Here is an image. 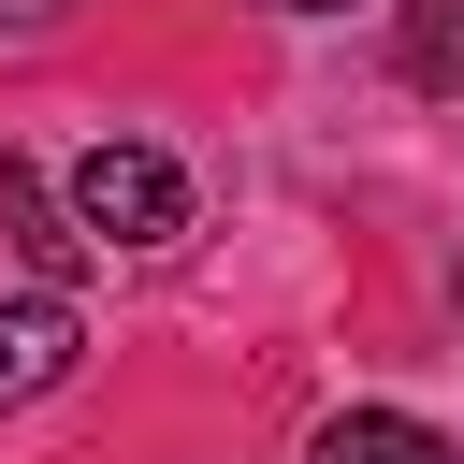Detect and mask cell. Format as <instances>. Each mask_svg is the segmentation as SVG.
Masks as SVG:
<instances>
[{
	"instance_id": "5b68a950",
	"label": "cell",
	"mask_w": 464,
	"mask_h": 464,
	"mask_svg": "<svg viewBox=\"0 0 464 464\" xmlns=\"http://www.w3.org/2000/svg\"><path fill=\"white\" fill-rule=\"evenodd\" d=\"M406 72L420 87H464V0H406Z\"/></svg>"
},
{
	"instance_id": "3957f363",
	"label": "cell",
	"mask_w": 464,
	"mask_h": 464,
	"mask_svg": "<svg viewBox=\"0 0 464 464\" xmlns=\"http://www.w3.org/2000/svg\"><path fill=\"white\" fill-rule=\"evenodd\" d=\"M0 232H14V246H29V261H44V276H72V261H87V246H102V232H87V218H58V188H44V174H29V160H0Z\"/></svg>"
},
{
	"instance_id": "6da1fadb",
	"label": "cell",
	"mask_w": 464,
	"mask_h": 464,
	"mask_svg": "<svg viewBox=\"0 0 464 464\" xmlns=\"http://www.w3.org/2000/svg\"><path fill=\"white\" fill-rule=\"evenodd\" d=\"M72 218H87L102 246H174V232H188V174H174L160 145H87V160H72Z\"/></svg>"
},
{
	"instance_id": "52a82bcc",
	"label": "cell",
	"mask_w": 464,
	"mask_h": 464,
	"mask_svg": "<svg viewBox=\"0 0 464 464\" xmlns=\"http://www.w3.org/2000/svg\"><path fill=\"white\" fill-rule=\"evenodd\" d=\"M276 14H334V0H276Z\"/></svg>"
},
{
	"instance_id": "277c9868",
	"label": "cell",
	"mask_w": 464,
	"mask_h": 464,
	"mask_svg": "<svg viewBox=\"0 0 464 464\" xmlns=\"http://www.w3.org/2000/svg\"><path fill=\"white\" fill-rule=\"evenodd\" d=\"M319 464H464L435 420H406V406H348L334 435H319Z\"/></svg>"
},
{
	"instance_id": "7a4b0ae2",
	"label": "cell",
	"mask_w": 464,
	"mask_h": 464,
	"mask_svg": "<svg viewBox=\"0 0 464 464\" xmlns=\"http://www.w3.org/2000/svg\"><path fill=\"white\" fill-rule=\"evenodd\" d=\"M72 348H87V334H72V290H58V276H44V290H14V304H0V406L58 392V377H72Z\"/></svg>"
},
{
	"instance_id": "8992f818",
	"label": "cell",
	"mask_w": 464,
	"mask_h": 464,
	"mask_svg": "<svg viewBox=\"0 0 464 464\" xmlns=\"http://www.w3.org/2000/svg\"><path fill=\"white\" fill-rule=\"evenodd\" d=\"M58 14H72V0H0V29H58Z\"/></svg>"
}]
</instances>
